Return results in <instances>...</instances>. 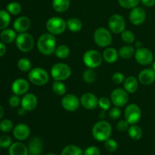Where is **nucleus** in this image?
<instances>
[{
    "label": "nucleus",
    "mask_w": 155,
    "mask_h": 155,
    "mask_svg": "<svg viewBox=\"0 0 155 155\" xmlns=\"http://www.w3.org/2000/svg\"><path fill=\"white\" fill-rule=\"evenodd\" d=\"M99 118L101 120H104L105 118V112H104V110H103L102 112L99 114Z\"/></svg>",
    "instance_id": "nucleus-53"
},
{
    "label": "nucleus",
    "mask_w": 155,
    "mask_h": 155,
    "mask_svg": "<svg viewBox=\"0 0 155 155\" xmlns=\"http://www.w3.org/2000/svg\"><path fill=\"white\" fill-rule=\"evenodd\" d=\"M121 38L122 40L127 44H132L135 42V35L131 30H125L121 33Z\"/></svg>",
    "instance_id": "nucleus-37"
},
{
    "label": "nucleus",
    "mask_w": 155,
    "mask_h": 155,
    "mask_svg": "<svg viewBox=\"0 0 155 155\" xmlns=\"http://www.w3.org/2000/svg\"><path fill=\"white\" fill-rule=\"evenodd\" d=\"M67 27L68 30L74 33L80 31L83 28V23L80 19L76 18H70L67 21Z\"/></svg>",
    "instance_id": "nucleus-27"
},
{
    "label": "nucleus",
    "mask_w": 155,
    "mask_h": 155,
    "mask_svg": "<svg viewBox=\"0 0 155 155\" xmlns=\"http://www.w3.org/2000/svg\"><path fill=\"white\" fill-rule=\"evenodd\" d=\"M14 29L18 33H26L30 27V20L26 16H21L17 18L13 24Z\"/></svg>",
    "instance_id": "nucleus-20"
},
{
    "label": "nucleus",
    "mask_w": 155,
    "mask_h": 155,
    "mask_svg": "<svg viewBox=\"0 0 155 155\" xmlns=\"http://www.w3.org/2000/svg\"><path fill=\"white\" fill-rule=\"evenodd\" d=\"M125 120L130 125H134L139 122L142 117V110L136 104H130L125 109Z\"/></svg>",
    "instance_id": "nucleus-9"
},
{
    "label": "nucleus",
    "mask_w": 155,
    "mask_h": 155,
    "mask_svg": "<svg viewBox=\"0 0 155 155\" xmlns=\"http://www.w3.org/2000/svg\"><path fill=\"white\" fill-rule=\"evenodd\" d=\"M124 89L128 93H134L139 89V82L138 80L133 76L127 77L124 82Z\"/></svg>",
    "instance_id": "nucleus-22"
},
{
    "label": "nucleus",
    "mask_w": 155,
    "mask_h": 155,
    "mask_svg": "<svg viewBox=\"0 0 155 155\" xmlns=\"http://www.w3.org/2000/svg\"><path fill=\"white\" fill-rule=\"evenodd\" d=\"M16 38V31L12 29H4L0 33V39L4 43H12Z\"/></svg>",
    "instance_id": "nucleus-25"
},
{
    "label": "nucleus",
    "mask_w": 155,
    "mask_h": 155,
    "mask_svg": "<svg viewBox=\"0 0 155 155\" xmlns=\"http://www.w3.org/2000/svg\"><path fill=\"white\" fill-rule=\"evenodd\" d=\"M14 129L13 123L8 119L3 120L0 122V130L3 133H9Z\"/></svg>",
    "instance_id": "nucleus-39"
},
{
    "label": "nucleus",
    "mask_w": 155,
    "mask_h": 155,
    "mask_svg": "<svg viewBox=\"0 0 155 155\" xmlns=\"http://www.w3.org/2000/svg\"><path fill=\"white\" fill-rule=\"evenodd\" d=\"M94 41L98 47L105 48L112 43V35L107 29L99 27L94 33Z\"/></svg>",
    "instance_id": "nucleus-5"
},
{
    "label": "nucleus",
    "mask_w": 155,
    "mask_h": 155,
    "mask_svg": "<svg viewBox=\"0 0 155 155\" xmlns=\"http://www.w3.org/2000/svg\"><path fill=\"white\" fill-rule=\"evenodd\" d=\"M139 83L143 85H151L155 81V71L153 69L146 68L139 74Z\"/></svg>",
    "instance_id": "nucleus-19"
},
{
    "label": "nucleus",
    "mask_w": 155,
    "mask_h": 155,
    "mask_svg": "<svg viewBox=\"0 0 155 155\" xmlns=\"http://www.w3.org/2000/svg\"><path fill=\"white\" fill-rule=\"evenodd\" d=\"M6 50H7V48H6V46L4 42H0V57H2V56H3L5 54Z\"/></svg>",
    "instance_id": "nucleus-49"
},
{
    "label": "nucleus",
    "mask_w": 155,
    "mask_h": 155,
    "mask_svg": "<svg viewBox=\"0 0 155 155\" xmlns=\"http://www.w3.org/2000/svg\"><path fill=\"white\" fill-rule=\"evenodd\" d=\"M12 138L9 136H2L0 137V146L1 148H8L12 145Z\"/></svg>",
    "instance_id": "nucleus-43"
},
{
    "label": "nucleus",
    "mask_w": 155,
    "mask_h": 155,
    "mask_svg": "<svg viewBox=\"0 0 155 155\" xmlns=\"http://www.w3.org/2000/svg\"><path fill=\"white\" fill-rule=\"evenodd\" d=\"M67 22L61 18L52 17L46 22V29L48 33L53 35H59L65 31Z\"/></svg>",
    "instance_id": "nucleus-6"
},
{
    "label": "nucleus",
    "mask_w": 155,
    "mask_h": 155,
    "mask_svg": "<svg viewBox=\"0 0 155 155\" xmlns=\"http://www.w3.org/2000/svg\"><path fill=\"white\" fill-rule=\"evenodd\" d=\"M125 80V77L124 74L120 72H117L113 74L112 76V81L115 83V84H121Z\"/></svg>",
    "instance_id": "nucleus-44"
},
{
    "label": "nucleus",
    "mask_w": 155,
    "mask_h": 155,
    "mask_svg": "<svg viewBox=\"0 0 155 155\" xmlns=\"http://www.w3.org/2000/svg\"><path fill=\"white\" fill-rule=\"evenodd\" d=\"M152 69L155 71V61H154V63H153V64H152Z\"/></svg>",
    "instance_id": "nucleus-54"
},
{
    "label": "nucleus",
    "mask_w": 155,
    "mask_h": 155,
    "mask_svg": "<svg viewBox=\"0 0 155 155\" xmlns=\"http://www.w3.org/2000/svg\"><path fill=\"white\" fill-rule=\"evenodd\" d=\"M28 151L30 155H40L42 151V142L39 137H33L28 143Z\"/></svg>",
    "instance_id": "nucleus-21"
},
{
    "label": "nucleus",
    "mask_w": 155,
    "mask_h": 155,
    "mask_svg": "<svg viewBox=\"0 0 155 155\" xmlns=\"http://www.w3.org/2000/svg\"><path fill=\"white\" fill-rule=\"evenodd\" d=\"M146 18L145 11L141 7H136L132 8L130 13V20L131 23L134 25H140L143 24Z\"/></svg>",
    "instance_id": "nucleus-14"
},
{
    "label": "nucleus",
    "mask_w": 155,
    "mask_h": 155,
    "mask_svg": "<svg viewBox=\"0 0 155 155\" xmlns=\"http://www.w3.org/2000/svg\"><path fill=\"white\" fill-rule=\"evenodd\" d=\"M104 147L105 149L109 152H114L117 149V142L112 139H108L104 142Z\"/></svg>",
    "instance_id": "nucleus-40"
},
{
    "label": "nucleus",
    "mask_w": 155,
    "mask_h": 155,
    "mask_svg": "<svg viewBox=\"0 0 155 155\" xmlns=\"http://www.w3.org/2000/svg\"><path fill=\"white\" fill-rule=\"evenodd\" d=\"M18 68L20 71H23V72L30 71L32 68L31 61L26 58H22L18 60Z\"/></svg>",
    "instance_id": "nucleus-35"
},
{
    "label": "nucleus",
    "mask_w": 155,
    "mask_h": 155,
    "mask_svg": "<svg viewBox=\"0 0 155 155\" xmlns=\"http://www.w3.org/2000/svg\"><path fill=\"white\" fill-rule=\"evenodd\" d=\"M102 57L107 63L113 64L117 61L119 58V53L115 48H107L103 52Z\"/></svg>",
    "instance_id": "nucleus-24"
},
{
    "label": "nucleus",
    "mask_w": 155,
    "mask_h": 155,
    "mask_svg": "<svg viewBox=\"0 0 155 155\" xmlns=\"http://www.w3.org/2000/svg\"><path fill=\"white\" fill-rule=\"evenodd\" d=\"M110 100L107 97H101L98 99V106L102 110H108L110 107Z\"/></svg>",
    "instance_id": "nucleus-41"
},
{
    "label": "nucleus",
    "mask_w": 155,
    "mask_h": 155,
    "mask_svg": "<svg viewBox=\"0 0 155 155\" xmlns=\"http://www.w3.org/2000/svg\"><path fill=\"white\" fill-rule=\"evenodd\" d=\"M71 2L70 0H52V7L59 13H63L69 8Z\"/></svg>",
    "instance_id": "nucleus-26"
},
{
    "label": "nucleus",
    "mask_w": 155,
    "mask_h": 155,
    "mask_svg": "<svg viewBox=\"0 0 155 155\" xmlns=\"http://www.w3.org/2000/svg\"><path fill=\"white\" fill-rule=\"evenodd\" d=\"M129 123L127 122L126 120H120L119 122L117 124V128L119 131L120 132H124L126 130H128L129 129Z\"/></svg>",
    "instance_id": "nucleus-46"
},
{
    "label": "nucleus",
    "mask_w": 155,
    "mask_h": 155,
    "mask_svg": "<svg viewBox=\"0 0 155 155\" xmlns=\"http://www.w3.org/2000/svg\"><path fill=\"white\" fill-rule=\"evenodd\" d=\"M118 53H119L120 57L122 58L123 59H129L133 57V55H135L136 50H135V48L133 46L130 45H127L121 47Z\"/></svg>",
    "instance_id": "nucleus-28"
},
{
    "label": "nucleus",
    "mask_w": 155,
    "mask_h": 155,
    "mask_svg": "<svg viewBox=\"0 0 155 155\" xmlns=\"http://www.w3.org/2000/svg\"><path fill=\"white\" fill-rule=\"evenodd\" d=\"M128 134L131 139H134V140H139L142 139V136H143V131L140 127L134 124L129 127Z\"/></svg>",
    "instance_id": "nucleus-29"
},
{
    "label": "nucleus",
    "mask_w": 155,
    "mask_h": 155,
    "mask_svg": "<svg viewBox=\"0 0 155 155\" xmlns=\"http://www.w3.org/2000/svg\"><path fill=\"white\" fill-rule=\"evenodd\" d=\"M84 155H100V151L98 148L95 146L88 147L85 150Z\"/></svg>",
    "instance_id": "nucleus-47"
},
{
    "label": "nucleus",
    "mask_w": 155,
    "mask_h": 155,
    "mask_svg": "<svg viewBox=\"0 0 155 155\" xmlns=\"http://www.w3.org/2000/svg\"><path fill=\"white\" fill-rule=\"evenodd\" d=\"M6 10L10 15H17L21 12V5L18 2H12L6 6Z\"/></svg>",
    "instance_id": "nucleus-36"
},
{
    "label": "nucleus",
    "mask_w": 155,
    "mask_h": 155,
    "mask_svg": "<svg viewBox=\"0 0 155 155\" xmlns=\"http://www.w3.org/2000/svg\"><path fill=\"white\" fill-rule=\"evenodd\" d=\"M61 155H84V152L77 145H70L62 150Z\"/></svg>",
    "instance_id": "nucleus-30"
},
{
    "label": "nucleus",
    "mask_w": 155,
    "mask_h": 155,
    "mask_svg": "<svg viewBox=\"0 0 155 155\" xmlns=\"http://www.w3.org/2000/svg\"><path fill=\"white\" fill-rule=\"evenodd\" d=\"M53 92L58 96L64 95L67 92V87L61 81H55L52 84Z\"/></svg>",
    "instance_id": "nucleus-33"
},
{
    "label": "nucleus",
    "mask_w": 155,
    "mask_h": 155,
    "mask_svg": "<svg viewBox=\"0 0 155 155\" xmlns=\"http://www.w3.org/2000/svg\"><path fill=\"white\" fill-rule=\"evenodd\" d=\"M112 127L107 121H98L92 127V136L98 142H105L110 139Z\"/></svg>",
    "instance_id": "nucleus-2"
},
{
    "label": "nucleus",
    "mask_w": 155,
    "mask_h": 155,
    "mask_svg": "<svg viewBox=\"0 0 155 155\" xmlns=\"http://www.w3.org/2000/svg\"><path fill=\"white\" fill-rule=\"evenodd\" d=\"M102 55L96 50H88L83 55V62L88 68H98L102 63Z\"/></svg>",
    "instance_id": "nucleus-8"
},
{
    "label": "nucleus",
    "mask_w": 155,
    "mask_h": 155,
    "mask_svg": "<svg viewBox=\"0 0 155 155\" xmlns=\"http://www.w3.org/2000/svg\"><path fill=\"white\" fill-rule=\"evenodd\" d=\"M71 68L64 63H57L51 69V75L55 81H63L69 78L71 75Z\"/></svg>",
    "instance_id": "nucleus-3"
},
{
    "label": "nucleus",
    "mask_w": 155,
    "mask_h": 155,
    "mask_svg": "<svg viewBox=\"0 0 155 155\" xmlns=\"http://www.w3.org/2000/svg\"><path fill=\"white\" fill-rule=\"evenodd\" d=\"M140 0H118V3L121 7L127 9H132L139 5Z\"/></svg>",
    "instance_id": "nucleus-38"
},
{
    "label": "nucleus",
    "mask_w": 155,
    "mask_h": 155,
    "mask_svg": "<svg viewBox=\"0 0 155 155\" xmlns=\"http://www.w3.org/2000/svg\"><path fill=\"white\" fill-rule=\"evenodd\" d=\"M83 78L86 83H93L96 80V73L92 68H88L83 72Z\"/></svg>",
    "instance_id": "nucleus-34"
},
{
    "label": "nucleus",
    "mask_w": 155,
    "mask_h": 155,
    "mask_svg": "<svg viewBox=\"0 0 155 155\" xmlns=\"http://www.w3.org/2000/svg\"><path fill=\"white\" fill-rule=\"evenodd\" d=\"M16 45L20 51L29 52L34 47V39L32 35L27 33H21L17 36L15 39Z\"/></svg>",
    "instance_id": "nucleus-7"
},
{
    "label": "nucleus",
    "mask_w": 155,
    "mask_h": 155,
    "mask_svg": "<svg viewBox=\"0 0 155 155\" xmlns=\"http://www.w3.org/2000/svg\"><path fill=\"white\" fill-rule=\"evenodd\" d=\"M11 22L10 14L7 10H0V30L6 29Z\"/></svg>",
    "instance_id": "nucleus-32"
},
{
    "label": "nucleus",
    "mask_w": 155,
    "mask_h": 155,
    "mask_svg": "<svg viewBox=\"0 0 155 155\" xmlns=\"http://www.w3.org/2000/svg\"><path fill=\"white\" fill-rule=\"evenodd\" d=\"M0 149H1V146H0Z\"/></svg>",
    "instance_id": "nucleus-56"
},
{
    "label": "nucleus",
    "mask_w": 155,
    "mask_h": 155,
    "mask_svg": "<svg viewBox=\"0 0 155 155\" xmlns=\"http://www.w3.org/2000/svg\"><path fill=\"white\" fill-rule=\"evenodd\" d=\"M26 112H27V110H26L24 107H20V108H18V114L19 115V116H24V115L26 114Z\"/></svg>",
    "instance_id": "nucleus-50"
},
{
    "label": "nucleus",
    "mask_w": 155,
    "mask_h": 155,
    "mask_svg": "<svg viewBox=\"0 0 155 155\" xmlns=\"http://www.w3.org/2000/svg\"><path fill=\"white\" fill-rule=\"evenodd\" d=\"M121 116V110L118 107L115 106L114 107H112V108L109 109L108 112V117H110V119H111L112 120H117Z\"/></svg>",
    "instance_id": "nucleus-42"
},
{
    "label": "nucleus",
    "mask_w": 155,
    "mask_h": 155,
    "mask_svg": "<svg viewBox=\"0 0 155 155\" xmlns=\"http://www.w3.org/2000/svg\"><path fill=\"white\" fill-rule=\"evenodd\" d=\"M71 50L70 48L66 45H61L56 47L55 51H54V54L57 58L61 59H64L69 56Z\"/></svg>",
    "instance_id": "nucleus-31"
},
{
    "label": "nucleus",
    "mask_w": 155,
    "mask_h": 155,
    "mask_svg": "<svg viewBox=\"0 0 155 155\" xmlns=\"http://www.w3.org/2000/svg\"><path fill=\"white\" fill-rule=\"evenodd\" d=\"M46 155H58L56 154H46Z\"/></svg>",
    "instance_id": "nucleus-55"
},
{
    "label": "nucleus",
    "mask_w": 155,
    "mask_h": 155,
    "mask_svg": "<svg viewBox=\"0 0 155 155\" xmlns=\"http://www.w3.org/2000/svg\"><path fill=\"white\" fill-rule=\"evenodd\" d=\"M142 4L147 7H152L155 5V0H140Z\"/></svg>",
    "instance_id": "nucleus-48"
},
{
    "label": "nucleus",
    "mask_w": 155,
    "mask_h": 155,
    "mask_svg": "<svg viewBox=\"0 0 155 155\" xmlns=\"http://www.w3.org/2000/svg\"><path fill=\"white\" fill-rule=\"evenodd\" d=\"M30 127L24 124H19L13 129V135L16 139L19 141H23L27 139L30 136Z\"/></svg>",
    "instance_id": "nucleus-18"
},
{
    "label": "nucleus",
    "mask_w": 155,
    "mask_h": 155,
    "mask_svg": "<svg viewBox=\"0 0 155 155\" xmlns=\"http://www.w3.org/2000/svg\"><path fill=\"white\" fill-rule=\"evenodd\" d=\"M9 104H10L11 107H17L21 104V99L20 98L19 95H14L10 97L9 98Z\"/></svg>",
    "instance_id": "nucleus-45"
},
{
    "label": "nucleus",
    "mask_w": 155,
    "mask_h": 155,
    "mask_svg": "<svg viewBox=\"0 0 155 155\" xmlns=\"http://www.w3.org/2000/svg\"><path fill=\"white\" fill-rule=\"evenodd\" d=\"M135 47H136L137 48H141V47H142V43L140 42V41H137V42L135 43Z\"/></svg>",
    "instance_id": "nucleus-52"
},
{
    "label": "nucleus",
    "mask_w": 155,
    "mask_h": 155,
    "mask_svg": "<svg viewBox=\"0 0 155 155\" xmlns=\"http://www.w3.org/2000/svg\"><path fill=\"white\" fill-rule=\"evenodd\" d=\"M30 85L26 80L22 78L17 79L12 83V90L15 95H22L28 91Z\"/></svg>",
    "instance_id": "nucleus-16"
},
{
    "label": "nucleus",
    "mask_w": 155,
    "mask_h": 155,
    "mask_svg": "<svg viewBox=\"0 0 155 155\" xmlns=\"http://www.w3.org/2000/svg\"><path fill=\"white\" fill-rule=\"evenodd\" d=\"M110 101L112 104L116 107H124L129 101L128 92L125 89L117 88L112 91L110 94Z\"/></svg>",
    "instance_id": "nucleus-11"
},
{
    "label": "nucleus",
    "mask_w": 155,
    "mask_h": 155,
    "mask_svg": "<svg viewBox=\"0 0 155 155\" xmlns=\"http://www.w3.org/2000/svg\"><path fill=\"white\" fill-rule=\"evenodd\" d=\"M108 27L112 33L119 34L126 30V21L121 15L115 14L109 18Z\"/></svg>",
    "instance_id": "nucleus-10"
},
{
    "label": "nucleus",
    "mask_w": 155,
    "mask_h": 155,
    "mask_svg": "<svg viewBox=\"0 0 155 155\" xmlns=\"http://www.w3.org/2000/svg\"><path fill=\"white\" fill-rule=\"evenodd\" d=\"M3 117H4V109H3L2 106L0 104V120L2 119Z\"/></svg>",
    "instance_id": "nucleus-51"
},
{
    "label": "nucleus",
    "mask_w": 155,
    "mask_h": 155,
    "mask_svg": "<svg viewBox=\"0 0 155 155\" xmlns=\"http://www.w3.org/2000/svg\"><path fill=\"white\" fill-rule=\"evenodd\" d=\"M80 100L74 94L64 95L61 100V105L68 111H75L80 107Z\"/></svg>",
    "instance_id": "nucleus-13"
},
{
    "label": "nucleus",
    "mask_w": 155,
    "mask_h": 155,
    "mask_svg": "<svg viewBox=\"0 0 155 155\" xmlns=\"http://www.w3.org/2000/svg\"><path fill=\"white\" fill-rule=\"evenodd\" d=\"M37 48L44 55H51L56 48V38L50 33H44L39 36L37 41Z\"/></svg>",
    "instance_id": "nucleus-1"
},
{
    "label": "nucleus",
    "mask_w": 155,
    "mask_h": 155,
    "mask_svg": "<svg viewBox=\"0 0 155 155\" xmlns=\"http://www.w3.org/2000/svg\"><path fill=\"white\" fill-rule=\"evenodd\" d=\"M135 58L139 64L148 65L153 61L154 55L151 50L145 47H141L136 50Z\"/></svg>",
    "instance_id": "nucleus-12"
},
{
    "label": "nucleus",
    "mask_w": 155,
    "mask_h": 155,
    "mask_svg": "<svg viewBox=\"0 0 155 155\" xmlns=\"http://www.w3.org/2000/svg\"><path fill=\"white\" fill-rule=\"evenodd\" d=\"M28 148L21 142H15L9 147V155H28Z\"/></svg>",
    "instance_id": "nucleus-23"
},
{
    "label": "nucleus",
    "mask_w": 155,
    "mask_h": 155,
    "mask_svg": "<svg viewBox=\"0 0 155 155\" xmlns=\"http://www.w3.org/2000/svg\"><path fill=\"white\" fill-rule=\"evenodd\" d=\"M80 104L87 110H94L98 105V99L95 94L87 92L82 95Z\"/></svg>",
    "instance_id": "nucleus-15"
},
{
    "label": "nucleus",
    "mask_w": 155,
    "mask_h": 155,
    "mask_svg": "<svg viewBox=\"0 0 155 155\" xmlns=\"http://www.w3.org/2000/svg\"><path fill=\"white\" fill-rule=\"evenodd\" d=\"M37 97L33 93H27L21 99V107H24L27 111L33 110L37 106Z\"/></svg>",
    "instance_id": "nucleus-17"
},
{
    "label": "nucleus",
    "mask_w": 155,
    "mask_h": 155,
    "mask_svg": "<svg viewBox=\"0 0 155 155\" xmlns=\"http://www.w3.org/2000/svg\"><path fill=\"white\" fill-rule=\"evenodd\" d=\"M30 81L36 86H44L48 83L49 76L48 72L42 68H35L30 71L28 74Z\"/></svg>",
    "instance_id": "nucleus-4"
}]
</instances>
